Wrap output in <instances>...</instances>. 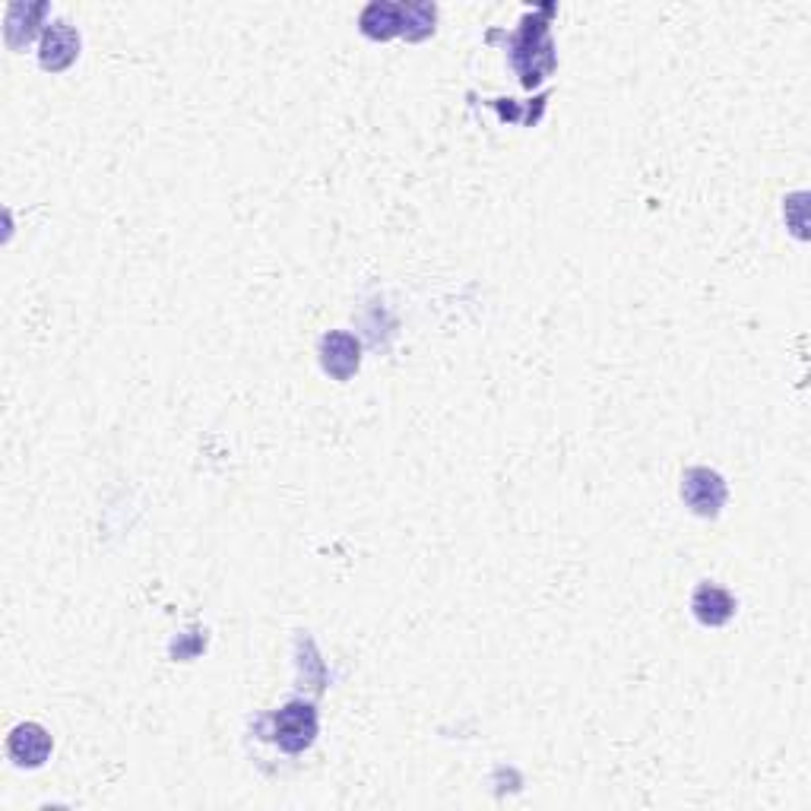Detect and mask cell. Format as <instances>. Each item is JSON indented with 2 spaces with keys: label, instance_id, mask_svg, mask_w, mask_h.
Segmentation results:
<instances>
[{
  "label": "cell",
  "instance_id": "52a82bcc",
  "mask_svg": "<svg viewBox=\"0 0 811 811\" xmlns=\"http://www.w3.org/2000/svg\"><path fill=\"white\" fill-rule=\"evenodd\" d=\"M361 30L371 38H391L396 32H403V7L393 3H371L361 13Z\"/></svg>",
  "mask_w": 811,
  "mask_h": 811
},
{
  "label": "cell",
  "instance_id": "6da1fadb",
  "mask_svg": "<svg viewBox=\"0 0 811 811\" xmlns=\"http://www.w3.org/2000/svg\"><path fill=\"white\" fill-rule=\"evenodd\" d=\"M682 498L692 505L694 513L700 517H717L726 501V485L717 473L697 466V470H688L685 473V485H682Z\"/></svg>",
  "mask_w": 811,
  "mask_h": 811
},
{
  "label": "cell",
  "instance_id": "3957f363",
  "mask_svg": "<svg viewBox=\"0 0 811 811\" xmlns=\"http://www.w3.org/2000/svg\"><path fill=\"white\" fill-rule=\"evenodd\" d=\"M7 752L20 767H42L51 754V735L38 722H20L7 739Z\"/></svg>",
  "mask_w": 811,
  "mask_h": 811
},
{
  "label": "cell",
  "instance_id": "7a4b0ae2",
  "mask_svg": "<svg viewBox=\"0 0 811 811\" xmlns=\"http://www.w3.org/2000/svg\"><path fill=\"white\" fill-rule=\"evenodd\" d=\"M317 732V714L308 704H289L286 710H279L276 717V739L282 742V749L289 752H301L314 742Z\"/></svg>",
  "mask_w": 811,
  "mask_h": 811
},
{
  "label": "cell",
  "instance_id": "277c9868",
  "mask_svg": "<svg viewBox=\"0 0 811 811\" xmlns=\"http://www.w3.org/2000/svg\"><path fill=\"white\" fill-rule=\"evenodd\" d=\"M359 343L349 333H331L321 343V361L324 371H331L336 381H349L359 371Z\"/></svg>",
  "mask_w": 811,
  "mask_h": 811
},
{
  "label": "cell",
  "instance_id": "5b68a950",
  "mask_svg": "<svg viewBox=\"0 0 811 811\" xmlns=\"http://www.w3.org/2000/svg\"><path fill=\"white\" fill-rule=\"evenodd\" d=\"M692 609L694 618H697L700 625L720 628V625H726V622L735 615V600H732L726 590H720V587L704 583V587H697V593H694Z\"/></svg>",
  "mask_w": 811,
  "mask_h": 811
},
{
  "label": "cell",
  "instance_id": "8992f818",
  "mask_svg": "<svg viewBox=\"0 0 811 811\" xmlns=\"http://www.w3.org/2000/svg\"><path fill=\"white\" fill-rule=\"evenodd\" d=\"M77 48H80V38L70 26H51L45 32V45H42V67L48 70H63L70 60L77 58Z\"/></svg>",
  "mask_w": 811,
  "mask_h": 811
}]
</instances>
